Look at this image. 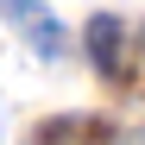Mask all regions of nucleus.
<instances>
[{"label":"nucleus","mask_w":145,"mask_h":145,"mask_svg":"<svg viewBox=\"0 0 145 145\" xmlns=\"http://www.w3.org/2000/svg\"><path fill=\"white\" fill-rule=\"evenodd\" d=\"M0 13H7L19 32H25V44H32L38 57H57V51H63V25L38 7V0H0Z\"/></svg>","instance_id":"1"},{"label":"nucleus","mask_w":145,"mask_h":145,"mask_svg":"<svg viewBox=\"0 0 145 145\" xmlns=\"http://www.w3.org/2000/svg\"><path fill=\"white\" fill-rule=\"evenodd\" d=\"M139 44H145V32H139Z\"/></svg>","instance_id":"3"},{"label":"nucleus","mask_w":145,"mask_h":145,"mask_svg":"<svg viewBox=\"0 0 145 145\" xmlns=\"http://www.w3.org/2000/svg\"><path fill=\"white\" fill-rule=\"evenodd\" d=\"M88 57L101 63L114 82L126 76V25H120L114 13H95V19H88Z\"/></svg>","instance_id":"2"}]
</instances>
